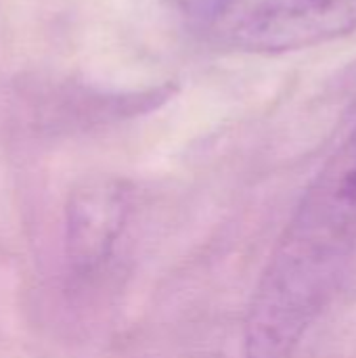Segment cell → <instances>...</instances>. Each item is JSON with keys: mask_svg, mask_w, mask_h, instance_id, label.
<instances>
[{"mask_svg": "<svg viewBox=\"0 0 356 358\" xmlns=\"http://www.w3.org/2000/svg\"><path fill=\"white\" fill-rule=\"evenodd\" d=\"M356 248V128L321 166L254 289L243 358H292L350 268Z\"/></svg>", "mask_w": 356, "mask_h": 358, "instance_id": "1", "label": "cell"}, {"mask_svg": "<svg viewBox=\"0 0 356 358\" xmlns=\"http://www.w3.org/2000/svg\"><path fill=\"white\" fill-rule=\"evenodd\" d=\"M132 185L118 176H94L67 197L63 258L73 285L94 281L109 264L132 214Z\"/></svg>", "mask_w": 356, "mask_h": 358, "instance_id": "2", "label": "cell"}, {"mask_svg": "<svg viewBox=\"0 0 356 358\" xmlns=\"http://www.w3.org/2000/svg\"><path fill=\"white\" fill-rule=\"evenodd\" d=\"M356 29V0H264L233 31V42L254 52L308 48Z\"/></svg>", "mask_w": 356, "mask_h": 358, "instance_id": "3", "label": "cell"}, {"mask_svg": "<svg viewBox=\"0 0 356 358\" xmlns=\"http://www.w3.org/2000/svg\"><path fill=\"white\" fill-rule=\"evenodd\" d=\"M189 17L197 19H214L225 13L227 6H231L233 0H174Z\"/></svg>", "mask_w": 356, "mask_h": 358, "instance_id": "4", "label": "cell"}, {"mask_svg": "<svg viewBox=\"0 0 356 358\" xmlns=\"http://www.w3.org/2000/svg\"><path fill=\"white\" fill-rule=\"evenodd\" d=\"M340 289H342V292H350V294H355L356 296V266H350V268H348V273H346V277H344Z\"/></svg>", "mask_w": 356, "mask_h": 358, "instance_id": "5", "label": "cell"}]
</instances>
